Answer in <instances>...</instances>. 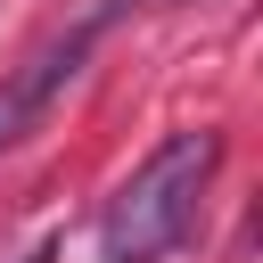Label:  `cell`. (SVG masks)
<instances>
[{
  "label": "cell",
  "mask_w": 263,
  "mask_h": 263,
  "mask_svg": "<svg viewBox=\"0 0 263 263\" xmlns=\"http://www.w3.org/2000/svg\"><path fill=\"white\" fill-rule=\"evenodd\" d=\"M214 173H222V132L214 123L164 132L148 148V164L107 197V214H99V263H164L189 238Z\"/></svg>",
  "instance_id": "obj_1"
},
{
  "label": "cell",
  "mask_w": 263,
  "mask_h": 263,
  "mask_svg": "<svg viewBox=\"0 0 263 263\" xmlns=\"http://www.w3.org/2000/svg\"><path fill=\"white\" fill-rule=\"evenodd\" d=\"M115 8H123V0L82 8L74 25H58V33H49V41H41V49H33V58H25L8 82H0V148H16V140H25V132H33V123H41V115H49V107H58L74 82H82V66H90L99 33L115 25Z\"/></svg>",
  "instance_id": "obj_2"
},
{
  "label": "cell",
  "mask_w": 263,
  "mask_h": 263,
  "mask_svg": "<svg viewBox=\"0 0 263 263\" xmlns=\"http://www.w3.org/2000/svg\"><path fill=\"white\" fill-rule=\"evenodd\" d=\"M25 263H58V247H33V255H25Z\"/></svg>",
  "instance_id": "obj_3"
}]
</instances>
